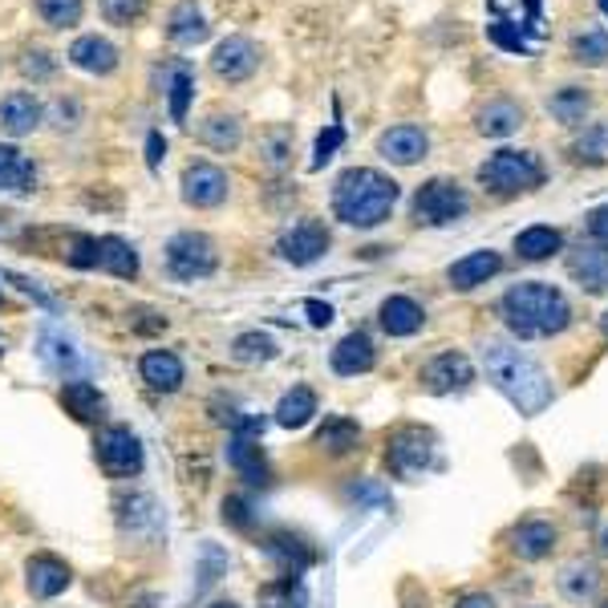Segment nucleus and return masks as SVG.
I'll use <instances>...</instances> for the list:
<instances>
[{"instance_id": "ddd939ff", "label": "nucleus", "mask_w": 608, "mask_h": 608, "mask_svg": "<svg viewBox=\"0 0 608 608\" xmlns=\"http://www.w3.org/2000/svg\"><path fill=\"white\" fill-rule=\"evenodd\" d=\"M260 65V49L247 41V37H227V41H220L215 45V58H211V70H215V78H223V82H244V78H252Z\"/></svg>"}, {"instance_id": "9d476101", "label": "nucleus", "mask_w": 608, "mask_h": 608, "mask_svg": "<svg viewBox=\"0 0 608 608\" xmlns=\"http://www.w3.org/2000/svg\"><path fill=\"white\" fill-rule=\"evenodd\" d=\"M223 455H227V467H232L247 487H268L272 483V467L268 458H264V450H260L256 434H232Z\"/></svg>"}, {"instance_id": "4d7b16f0", "label": "nucleus", "mask_w": 608, "mask_h": 608, "mask_svg": "<svg viewBox=\"0 0 608 608\" xmlns=\"http://www.w3.org/2000/svg\"><path fill=\"white\" fill-rule=\"evenodd\" d=\"M600 556H608V527L600 531Z\"/></svg>"}, {"instance_id": "58836bf2", "label": "nucleus", "mask_w": 608, "mask_h": 608, "mask_svg": "<svg viewBox=\"0 0 608 608\" xmlns=\"http://www.w3.org/2000/svg\"><path fill=\"white\" fill-rule=\"evenodd\" d=\"M572 61L580 65H605L608 61V33L605 29H588L572 41Z\"/></svg>"}, {"instance_id": "052dcab7", "label": "nucleus", "mask_w": 608, "mask_h": 608, "mask_svg": "<svg viewBox=\"0 0 608 608\" xmlns=\"http://www.w3.org/2000/svg\"><path fill=\"white\" fill-rule=\"evenodd\" d=\"M0 353H4V337H0Z\"/></svg>"}, {"instance_id": "393cba45", "label": "nucleus", "mask_w": 608, "mask_h": 608, "mask_svg": "<svg viewBox=\"0 0 608 608\" xmlns=\"http://www.w3.org/2000/svg\"><path fill=\"white\" fill-rule=\"evenodd\" d=\"M98 268L118 276V281H134L139 276V252L122 235H102L98 240Z\"/></svg>"}, {"instance_id": "5701e85b", "label": "nucleus", "mask_w": 608, "mask_h": 608, "mask_svg": "<svg viewBox=\"0 0 608 608\" xmlns=\"http://www.w3.org/2000/svg\"><path fill=\"white\" fill-rule=\"evenodd\" d=\"M377 321H382V328H386L389 337H414V333L426 325V313H422V304L409 301V296H389V301H382Z\"/></svg>"}, {"instance_id": "e2e57ef3", "label": "nucleus", "mask_w": 608, "mask_h": 608, "mask_svg": "<svg viewBox=\"0 0 608 608\" xmlns=\"http://www.w3.org/2000/svg\"><path fill=\"white\" fill-rule=\"evenodd\" d=\"M600 608H608V605H600Z\"/></svg>"}, {"instance_id": "f3484780", "label": "nucleus", "mask_w": 608, "mask_h": 608, "mask_svg": "<svg viewBox=\"0 0 608 608\" xmlns=\"http://www.w3.org/2000/svg\"><path fill=\"white\" fill-rule=\"evenodd\" d=\"M328 362H333V374L337 377H357V374H369V369H374L377 349L365 333H349V337L337 341V349H333Z\"/></svg>"}, {"instance_id": "dca6fc26", "label": "nucleus", "mask_w": 608, "mask_h": 608, "mask_svg": "<svg viewBox=\"0 0 608 608\" xmlns=\"http://www.w3.org/2000/svg\"><path fill=\"white\" fill-rule=\"evenodd\" d=\"M426 151H430V139L418 126H389L377 139V154L394 166H414L418 159H426Z\"/></svg>"}, {"instance_id": "2eb2a0df", "label": "nucleus", "mask_w": 608, "mask_h": 608, "mask_svg": "<svg viewBox=\"0 0 608 608\" xmlns=\"http://www.w3.org/2000/svg\"><path fill=\"white\" fill-rule=\"evenodd\" d=\"M183 200L191 207H220L227 200V175L215 163H191L183 171Z\"/></svg>"}, {"instance_id": "412c9836", "label": "nucleus", "mask_w": 608, "mask_h": 608, "mask_svg": "<svg viewBox=\"0 0 608 608\" xmlns=\"http://www.w3.org/2000/svg\"><path fill=\"white\" fill-rule=\"evenodd\" d=\"M572 276L588 293H608V244H580L572 256Z\"/></svg>"}, {"instance_id": "37998d69", "label": "nucleus", "mask_w": 608, "mask_h": 608, "mask_svg": "<svg viewBox=\"0 0 608 608\" xmlns=\"http://www.w3.org/2000/svg\"><path fill=\"white\" fill-rule=\"evenodd\" d=\"M288 151H293V134L288 130H272V134H264V163L276 166L281 171L284 163H288Z\"/></svg>"}, {"instance_id": "1a4fd4ad", "label": "nucleus", "mask_w": 608, "mask_h": 608, "mask_svg": "<svg viewBox=\"0 0 608 608\" xmlns=\"http://www.w3.org/2000/svg\"><path fill=\"white\" fill-rule=\"evenodd\" d=\"M470 382H475V365H470L467 353L446 349L422 365V386L430 394H455V389H467Z\"/></svg>"}, {"instance_id": "b1692460", "label": "nucleus", "mask_w": 608, "mask_h": 608, "mask_svg": "<svg viewBox=\"0 0 608 608\" xmlns=\"http://www.w3.org/2000/svg\"><path fill=\"white\" fill-rule=\"evenodd\" d=\"M41 126V102L33 94H9L0 102V130L21 139V134H33Z\"/></svg>"}, {"instance_id": "a211bd4d", "label": "nucleus", "mask_w": 608, "mask_h": 608, "mask_svg": "<svg viewBox=\"0 0 608 608\" xmlns=\"http://www.w3.org/2000/svg\"><path fill=\"white\" fill-rule=\"evenodd\" d=\"M499 268H504V260L495 256L492 247H483V252H470V256L455 260L446 276H450V288H458V293H470V288H479V284L492 281Z\"/></svg>"}, {"instance_id": "f03ea898", "label": "nucleus", "mask_w": 608, "mask_h": 608, "mask_svg": "<svg viewBox=\"0 0 608 608\" xmlns=\"http://www.w3.org/2000/svg\"><path fill=\"white\" fill-rule=\"evenodd\" d=\"M499 313H504L507 328L515 337H556L572 325V304L560 288H551L544 281H527L507 288L504 301H499Z\"/></svg>"}, {"instance_id": "a19ab883", "label": "nucleus", "mask_w": 608, "mask_h": 608, "mask_svg": "<svg viewBox=\"0 0 608 608\" xmlns=\"http://www.w3.org/2000/svg\"><path fill=\"white\" fill-rule=\"evenodd\" d=\"M166 94H171V118H175V122H188V105H191V94H195V78H191L188 65H175Z\"/></svg>"}, {"instance_id": "5fc2aeb1", "label": "nucleus", "mask_w": 608, "mask_h": 608, "mask_svg": "<svg viewBox=\"0 0 608 608\" xmlns=\"http://www.w3.org/2000/svg\"><path fill=\"white\" fill-rule=\"evenodd\" d=\"M163 154H166L163 134H151V139H146V163H151V171H159V166H163Z\"/></svg>"}, {"instance_id": "603ef678", "label": "nucleus", "mask_w": 608, "mask_h": 608, "mask_svg": "<svg viewBox=\"0 0 608 608\" xmlns=\"http://www.w3.org/2000/svg\"><path fill=\"white\" fill-rule=\"evenodd\" d=\"M9 281L17 284V288H21V293H29V296H33V301H41V304H45L49 313H58V301H53V296H49V293H41V288H37L33 281H24V276H12V272H9Z\"/></svg>"}, {"instance_id": "f257e3e1", "label": "nucleus", "mask_w": 608, "mask_h": 608, "mask_svg": "<svg viewBox=\"0 0 608 608\" xmlns=\"http://www.w3.org/2000/svg\"><path fill=\"white\" fill-rule=\"evenodd\" d=\"M483 365H487L492 386L499 389L519 414L536 418L539 409H548L551 382L548 374L539 369V362H531L524 349H515L507 341H487V345H483Z\"/></svg>"}, {"instance_id": "7c9ffc66", "label": "nucleus", "mask_w": 608, "mask_h": 608, "mask_svg": "<svg viewBox=\"0 0 608 608\" xmlns=\"http://www.w3.org/2000/svg\"><path fill=\"white\" fill-rule=\"evenodd\" d=\"M313 414H316V394L308 386L288 389L281 398V406H276V422H281L284 430H301V426H308Z\"/></svg>"}, {"instance_id": "0eeeda50", "label": "nucleus", "mask_w": 608, "mask_h": 608, "mask_svg": "<svg viewBox=\"0 0 608 608\" xmlns=\"http://www.w3.org/2000/svg\"><path fill=\"white\" fill-rule=\"evenodd\" d=\"M220 264V252L211 244L207 235L200 232H179L171 235V244H166V272L175 276V281H203L211 276Z\"/></svg>"}, {"instance_id": "20e7f679", "label": "nucleus", "mask_w": 608, "mask_h": 608, "mask_svg": "<svg viewBox=\"0 0 608 608\" xmlns=\"http://www.w3.org/2000/svg\"><path fill=\"white\" fill-rule=\"evenodd\" d=\"M479 183L495 195H524L544 183V166L531 151H495L479 166Z\"/></svg>"}, {"instance_id": "49530a36", "label": "nucleus", "mask_w": 608, "mask_h": 608, "mask_svg": "<svg viewBox=\"0 0 608 608\" xmlns=\"http://www.w3.org/2000/svg\"><path fill=\"white\" fill-rule=\"evenodd\" d=\"M605 146H608V126H592L588 130V139L576 142V154L597 163V159H605Z\"/></svg>"}, {"instance_id": "c756f323", "label": "nucleus", "mask_w": 608, "mask_h": 608, "mask_svg": "<svg viewBox=\"0 0 608 608\" xmlns=\"http://www.w3.org/2000/svg\"><path fill=\"white\" fill-rule=\"evenodd\" d=\"M560 244H564V235L556 232V227H548V223L524 227V232L515 235V252H519V260H548L560 252Z\"/></svg>"}, {"instance_id": "bb28decb", "label": "nucleus", "mask_w": 608, "mask_h": 608, "mask_svg": "<svg viewBox=\"0 0 608 608\" xmlns=\"http://www.w3.org/2000/svg\"><path fill=\"white\" fill-rule=\"evenodd\" d=\"M264 551L272 560H281V576H301L313 564V551L304 548V539L288 536V531H276V536L264 539Z\"/></svg>"}, {"instance_id": "c03bdc74", "label": "nucleus", "mask_w": 608, "mask_h": 608, "mask_svg": "<svg viewBox=\"0 0 608 608\" xmlns=\"http://www.w3.org/2000/svg\"><path fill=\"white\" fill-rule=\"evenodd\" d=\"M65 260H70L73 268H98V240L94 235H73Z\"/></svg>"}, {"instance_id": "bf43d9fd", "label": "nucleus", "mask_w": 608, "mask_h": 608, "mask_svg": "<svg viewBox=\"0 0 608 608\" xmlns=\"http://www.w3.org/2000/svg\"><path fill=\"white\" fill-rule=\"evenodd\" d=\"M600 9H605V12H608V0H600Z\"/></svg>"}, {"instance_id": "473e14b6", "label": "nucleus", "mask_w": 608, "mask_h": 608, "mask_svg": "<svg viewBox=\"0 0 608 608\" xmlns=\"http://www.w3.org/2000/svg\"><path fill=\"white\" fill-rule=\"evenodd\" d=\"M597 588H600L597 568H592V564H585V560L568 564V568L560 572V592L572 600V605H588V600L597 597Z\"/></svg>"}, {"instance_id": "3c124183", "label": "nucleus", "mask_w": 608, "mask_h": 608, "mask_svg": "<svg viewBox=\"0 0 608 608\" xmlns=\"http://www.w3.org/2000/svg\"><path fill=\"white\" fill-rule=\"evenodd\" d=\"M588 235H592L597 244H608V203L588 211Z\"/></svg>"}, {"instance_id": "c85d7f7f", "label": "nucleus", "mask_w": 608, "mask_h": 608, "mask_svg": "<svg viewBox=\"0 0 608 608\" xmlns=\"http://www.w3.org/2000/svg\"><path fill=\"white\" fill-rule=\"evenodd\" d=\"M357 443H362V426L353 418H341V414L325 418V426L316 430V446L328 450V455H349Z\"/></svg>"}, {"instance_id": "72a5a7b5", "label": "nucleus", "mask_w": 608, "mask_h": 608, "mask_svg": "<svg viewBox=\"0 0 608 608\" xmlns=\"http://www.w3.org/2000/svg\"><path fill=\"white\" fill-rule=\"evenodd\" d=\"M240 134H244V126H240L235 114H211L200 122V139L207 142L211 151H235V146H240Z\"/></svg>"}, {"instance_id": "09e8293b", "label": "nucleus", "mask_w": 608, "mask_h": 608, "mask_svg": "<svg viewBox=\"0 0 608 608\" xmlns=\"http://www.w3.org/2000/svg\"><path fill=\"white\" fill-rule=\"evenodd\" d=\"M21 70L29 73V78H49V73H53V61H49L45 49H29L21 61Z\"/></svg>"}, {"instance_id": "e433bc0d", "label": "nucleus", "mask_w": 608, "mask_h": 608, "mask_svg": "<svg viewBox=\"0 0 608 608\" xmlns=\"http://www.w3.org/2000/svg\"><path fill=\"white\" fill-rule=\"evenodd\" d=\"M260 608H308V597L301 588V576H281L260 592Z\"/></svg>"}, {"instance_id": "c9c22d12", "label": "nucleus", "mask_w": 608, "mask_h": 608, "mask_svg": "<svg viewBox=\"0 0 608 608\" xmlns=\"http://www.w3.org/2000/svg\"><path fill=\"white\" fill-rule=\"evenodd\" d=\"M171 37H175L179 45H200L203 37H207V21H203V12L191 0L171 12Z\"/></svg>"}, {"instance_id": "864d4df0", "label": "nucleus", "mask_w": 608, "mask_h": 608, "mask_svg": "<svg viewBox=\"0 0 608 608\" xmlns=\"http://www.w3.org/2000/svg\"><path fill=\"white\" fill-rule=\"evenodd\" d=\"M304 313H308V321H313L316 328H325L328 321H333V308L321 304V301H304Z\"/></svg>"}, {"instance_id": "a18cd8bd", "label": "nucleus", "mask_w": 608, "mask_h": 608, "mask_svg": "<svg viewBox=\"0 0 608 608\" xmlns=\"http://www.w3.org/2000/svg\"><path fill=\"white\" fill-rule=\"evenodd\" d=\"M223 524L240 527V531H252V504L240 499V495H227V499H223Z\"/></svg>"}, {"instance_id": "4be33fe9", "label": "nucleus", "mask_w": 608, "mask_h": 608, "mask_svg": "<svg viewBox=\"0 0 608 608\" xmlns=\"http://www.w3.org/2000/svg\"><path fill=\"white\" fill-rule=\"evenodd\" d=\"M556 548V527L548 519H524L511 531V551L519 560H544Z\"/></svg>"}, {"instance_id": "4c0bfd02", "label": "nucleus", "mask_w": 608, "mask_h": 608, "mask_svg": "<svg viewBox=\"0 0 608 608\" xmlns=\"http://www.w3.org/2000/svg\"><path fill=\"white\" fill-rule=\"evenodd\" d=\"M37 17L49 24V29H70L82 17V0H33Z\"/></svg>"}, {"instance_id": "6e6d98bb", "label": "nucleus", "mask_w": 608, "mask_h": 608, "mask_svg": "<svg viewBox=\"0 0 608 608\" xmlns=\"http://www.w3.org/2000/svg\"><path fill=\"white\" fill-rule=\"evenodd\" d=\"M455 608H495V600L487 597V592H467V597L458 600Z\"/></svg>"}, {"instance_id": "7ed1b4c3", "label": "nucleus", "mask_w": 608, "mask_h": 608, "mask_svg": "<svg viewBox=\"0 0 608 608\" xmlns=\"http://www.w3.org/2000/svg\"><path fill=\"white\" fill-rule=\"evenodd\" d=\"M398 203V183L374 166H353L337 179L333 188V211L349 227H377L389 220V211Z\"/></svg>"}, {"instance_id": "ea45409f", "label": "nucleus", "mask_w": 608, "mask_h": 608, "mask_svg": "<svg viewBox=\"0 0 608 608\" xmlns=\"http://www.w3.org/2000/svg\"><path fill=\"white\" fill-rule=\"evenodd\" d=\"M548 110L560 118V122L576 126V122H585V114H588V94L585 90H576V85H568V90H560V94L551 98Z\"/></svg>"}, {"instance_id": "f704fd0d", "label": "nucleus", "mask_w": 608, "mask_h": 608, "mask_svg": "<svg viewBox=\"0 0 608 608\" xmlns=\"http://www.w3.org/2000/svg\"><path fill=\"white\" fill-rule=\"evenodd\" d=\"M276 341L268 337V333H240V337L232 341V357L240 365H264L276 357Z\"/></svg>"}, {"instance_id": "9b49d317", "label": "nucleus", "mask_w": 608, "mask_h": 608, "mask_svg": "<svg viewBox=\"0 0 608 608\" xmlns=\"http://www.w3.org/2000/svg\"><path fill=\"white\" fill-rule=\"evenodd\" d=\"M276 252H281L288 264H296V268H304V264H316V260L328 252V232L325 223L316 220H304L296 223L293 232L281 235V244H276Z\"/></svg>"}, {"instance_id": "423d86ee", "label": "nucleus", "mask_w": 608, "mask_h": 608, "mask_svg": "<svg viewBox=\"0 0 608 608\" xmlns=\"http://www.w3.org/2000/svg\"><path fill=\"white\" fill-rule=\"evenodd\" d=\"M467 207H470L467 191L458 188L455 179H430L414 195V220L426 223V227H446V223L463 220Z\"/></svg>"}, {"instance_id": "6ab92c4d", "label": "nucleus", "mask_w": 608, "mask_h": 608, "mask_svg": "<svg viewBox=\"0 0 608 608\" xmlns=\"http://www.w3.org/2000/svg\"><path fill=\"white\" fill-rule=\"evenodd\" d=\"M139 374L142 382L151 389H159V394H175L179 386H183V362H179L171 349H151V353H142V362H139Z\"/></svg>"}, {"instance_id": "de8ad7c7", "label": "nucleus", "mask_w": 608, "mask_h": 608, "mask_svg": "<svg viewBox=\"0 0 608 608\" xmlns=\"http://www.w3.org/2000/svg\"><path fill=\"white\" fill-rule=\"evenodd\" d=\"M341 139H345V130L341 126H328L321 139H316V154H313V166H325L328 159H333V151L341 146Z\"/></svg>"}, {"instance_id": "680f3d73", "label": "nucleus", "mask_w": 608, "mask_h": 608, "mask_svg": "<svg viewBox=\"0 0 608 608\" xmlns=\"http://www.w3.org/2000/svg\"><path fill=\"white\" fill-rule=\"evenodd\" d=\"M605 333H608V313H605Z\"/></svg>"}, {"instance_id": "cd10ccee", "label": "nucleus", "mask_w": 608, "mask_h": 608, "mask_svg": "<svg viewBox=\"0 0 608 608\" xmlns=\"http://www.w3.org/2000/svg\"><path fill=\"white\" fill-rule=\"evenodd\" d=\"M519 126H524V110H519L515 102H507V98H495V102L483 105L479 130L487 134V139H507V134H515Z\"/></svg>"}, {"instance_id": "39448f33", "label": "nucleus", "mask_w": 608, "mask_h": 608, "mask_svg": "<svg viewBox=\"0 0 608 608\" xmlns=\"http://www.w3.org/2000/svg\"><path fill=\"white\" fill-rule=\"evenodd\" d=\"M94 455H98V467H102L110 479H134L142 470V463H146L139 434L130 430V426H105V430H98Z\"/></svg>"}, {"instance_id": "13d9d810", "label": "nucleus", "mask_w": 608, "mask_h": 608, "mask_svg": "<svg viewBox=\"0 0 608 608\" xmlns=\"http://www.w3.org/2000/svg\"><path fill=\"white\" fill-rule=\"evenodd\" d=\"M207 608H240V605H232V600H215V605H207Z\"/></svg>"}, {"instance_id": "2f4dec72", "label": "nucleus", "mask_w": 608, "mask_h": 608, "mask_svg": "<svg viewBox=\"0 0 608 608\" xmlns=\"http://www.w3.org/2000/svg\"><path fill=\"white\" fill-rule=\"evenodd\" d=\"M33 179H37L33 163H29L17 146L0 142V191H29Z\"/></svg>"}, {"instance_id": "f8f14e48", "label": "nucleus", "mask_w": 608, "mask_h": 608, "mask_svg": "<svg viewBox=\"0 0 608 608\" xmlns=\"http://www.w3.org/2000/svg\"><path fill=\"white\" fill-rule=\"evenodd\" d=\"M37 353H41V362H45L53 374L65 377V382H73V374L85 365L82 349H78V341H73L70 333L58 328V325L41 328V337H37Z\"/></svg>"}, {"instance_id": "aec40b11", "label": "nucleus", "mask_w": 608, "mask_h": 608, "mask_svg": "<svg viewBox=\"0 0 608 608\" xmlns=\"http://www.w3.org/2000/svg\"><path fill=\"white\" fill-rule=\"evenodd\" d=\"M61 409H65L73 422H98L105 414V398H102V389H98L94 382L73 377V382L61 386Z\"/></svg>"}, {"instance_id": "4468645a", "label": "nucleus", "mask_w": 608, "mask_h": 608, "mask_svg": "<svg viewBox=\"0 0 608 608\" xmlns=\"http://www.w3.org/2000/svg\"><path fill=\"white\" fill-rule=\"evenodd\" d=\"M70 564L58 560V556H49V551H37L33 560L24 564V585L33 592L37 600H53L61 597L65 588H70Z\"/></svg>"}, {"instance_id": "79ce46f5", "label": "nucleus", "mask_w": 608, "mask_h": 608, "mask_svg": "<svg viewBox=\"0 0 608 608\" xmlns=\"http://www.w3.org/2000/svg\"><path fill=\"white\" fill-rule=\"evenodd\" d=\"M146 12V0H102V17L110 24H134Z\"/></svg>"}, {"instance_id": "8fccbe9b", "label": "nucleus", "mask_w": 608, "mask_h": 608, "mask_svg": "<svg viewBox=\"0 0 608 608\" xmlns=\"http://www.w3.org/2000/svg\"><path fill=\"white\" fill-rule=\"evenodd\" d=\"M492 37H495V41H499L504 49H511V53H527V41H524L519 33H511V29H507V21L492 24Z\"/></svg>"}, {"instance_id": "6e6552de", "label": "nucleus", "mask_w": 608, "mask_h": 608, "mask_svg": "<svg viewBox=\"0 0 608 608\" xmlns=\"http://www.w3.org/2000/svg\"><path fill=\"white\" fill-rule=\"evenodd\" d=\"M434 463V434L422 426H398L386 443V467L398 479H418Z\"/></svg>"}, {"instance_id": "a878e982", "label": "nucleus", "mask_w": 608, "mask_h": 608, "mask_svg": "<svg viewBox=\"0 0 608 608\" xmlns=\"http://www.w3.org/2000/svg\"><path fill=\"white\" fill-rule=\"evenodd\" d=\"M70 61L85 73H114L118 65V49L105 41V37H78L70 45Z\"/></svg>"}]
</instances>
